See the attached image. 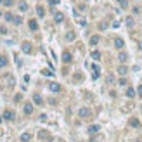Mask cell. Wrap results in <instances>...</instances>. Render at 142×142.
I'll return each mask as SVG.
<instances>
[{
    "instance_id": "obj_1",
    "label": "cell",
    "mask_w": 142,
    "mask_h": 142,
    "mask_svg": "<svg viewBox=\"0 0 142 142\" xmlns=\"http://www.w3.org/2000/svg\"><path fill=\"white\" fill-rule=\"evenodd\" d=\"M38 139H40V140H47V142H50V140H52V135H50V133H49L47 130H40V132H38Z\"/></svg>"
},
{
    "instance_id": "obj_2",
    "label": "cell",
    "mask_w": 142,
    "mask_h": 142,
    "mask_svg": "<svg viewBox=\"0 0 142 142\" xmlns=\"http://www.w3.org/2000/svg\"><path fill=\"white\" fill-rule=\"evenodd\" d=\"M90 114H92V111H90L88 108H80V109H78V116H80V118H83V119L88 118Z\"/></svg>"
},
{
    "instance_id": "obj_3",
    "label": "cell",
    "mask_w": 142,
    "mask_h": 142,
    "mask_svg": "<svg viewBox=\"0 0 142 142\" xmlns=\"http://www.w3.org/2000/svg\"><path fill=\"white\" fill-rule=\"evenodd\" d=\"M49 90L50 92H61L63 87L59 85V83H56V81H50V83H49Z\"/></svg>"
},
{
    "instance_id": "obj_4",
    "label": "cell",
    "mask_w": 142,
    "mask_h": 142,
    "mask_svg": "<svg viewBox=\"0 0 142 142\" xmlns=\"http://www.w3.org/2000/svg\"><path fill=\"white\" fill-rule=\"evenodd\" d=\"M33 104L35 106H43V97L40 94H33Z\"/></svg>"
},
{
    "instance_id": "obj_5",
    "label": "cell",
    "mask_w": 142,
    "mask_h": 142,
    "mask_svg": "<svg viewBox=\"0 0 142 142\" xmlns=\"http://www.w3.org/2000/svg\"><path fill=\"white\" fill-rule=\"evenodd\" d=\"M4 119H7V121H12V119H14V111H11V109H5V111H4Z\"/></svg>"
},
{
    "instance_id": "obj_6",
    "label": "cell",
    "mask_w": 142,
    "mask_h": 142,
    "mask_svg": "<svg viewBox=\"0 0 142 142\" xmlns=\"http://www.w3.org/2000/svg\"><path fill=\"white\" fill-rule=\"evenodd\" d=\"M114 47H116V49H118V50H121V49H123V47H125V42H123V38H114Z\"/></svg>"
},
{
    "instance_id": "obj_7",
    "label": "cell",
    "mask_w": 142,
    "mask_h": 142,
    "mask_svg": "<svg viewBox=\"0 0 142 142\" xmlns=\"http://www.w3.org/2000/svg\"><path fill=\"white\" fill-rule=\"evenodd\" d=\"M71 61H73V56H71V52L64 50V52H63V63H71Z\"/></svg>"
},
{
    "instance_id": "obj_8",
    "label": "cell",
    "mask_w": 142,
    "mask_h": 142,
    "mask_svg": "<svg viewBox=\"0 0 142 142\" xmlns=\"http://www.w3.org/2000/svg\"><path fill=\"white\" fill-rule=\"evenodd\" d=\"M99 130H101V126H99V125H90L88 128H87V132H88V135H94V133H97Z\"/></svg>"
},
{
    "instance_id": "obj_9",
    "label": "cell",
    "mask_w": 142,
    "mask_h": 142,
    "mask_svg": "<svg viewBox=\"0 0 142 142\" xmlns=\"http://www.w3.org/2000/svg\"><path fill=\"white\" fill-rule=\"evenodd\" d=\"M21 49H23L24 54H31V43H29V42H23Z\"/></svg>"
},
{
    "instance_id": "obj_10",
    "label": "cell",
    "mask_w": 142,
    "mask_h": 142,
    "mask_svg": "<svg viewBox=\"0 0 142 142\" xmlns=\"http://www.w3.org/2000/svg\"><path fill=\"white\" fill-rule=\"evenodd\" d=\"M88 42H90V45H92V47H95L97 43L101 42V36H99V35H92V36H90V40H88Z\"/></svg>"
},
{
    "instance_id": "obj_11",
    "label": "cell",
    "mask_w": 142,
    "mask_h": 142,
    "mask_svg": "<svg viewBox=\"0 0 142 142\" xmlns=\"http://www.w3.org/2000/svg\"><path fill=\"white\" fill-rule=\"evenodd\" d=\"M128 125L133 126V128H140V121H139L137 118H130L128 119Z\"/></svg>"
},
{
    "instance_id": "obj_12",
    "label": "cell",
    "mask_w": 142,
    "mask_h": 142,
    "mask_svg": "<svg viewBox=\"0 0 142 142\" xmlns=\"http://www.w3.org/2000/svg\"><path fill=\"white\" fill-rule=\"evenodd\" d=\"M31 113H33V102H26L24 104V114H28L29 116Z\"/></svg>"
},
{
    "instance_id": "obj_13",
    "label": "cell",
    "mask_w": 142,
    "mask_h": 142,
    "mask_svg": "<svg viewBox=\"0 0 142 142\" xmlns=\"http://www.w3.org/2000/svg\"><path fill=\"white\" fill-rule=\"evenodd\" d=\"M28 26H29V29H31V31H36V29H38V23H36V19H29Z\"/></svg>"
},
{
    "instance_id": "obj_14",
    "label": "cell",
    "mask_w": 142,
    "mask_h": 142,
    "mask_svg": "<svg viewBox=\"0 0 142 142\" xmlns=\"http://www.w3.org/2000/svg\"><path fill=\"white\" fill-rule=\"evenodd\" d=\"M54 21H56V23H63L64 21V14L63 12H56V14H54Z\"/></svg>"
},
{
    "instance_id": "obj_15",
    "label": "cell",
    "mask_w": 142,
    "mask_h": 142,
    "mask_svg": "<svg viewBox=\"0 0 142 142\" xmlns=\"http://www.w3.org/2000/svg\"><path fill=\"white\" fill-rule=\"evenodd\" d=\"M29 140H31V133H29V132L21 133V142H29Z\"/></svg>"
},
{
    "instance_id": "obj_16",
    "label": "cell",
    "mask_w": 142,
    "mask_h": 142,
    "mask_svg": "<svg viewBox=\"0 0 142 142\" xmlns=\"http://www.w3.org/2000/svg\"><path fill=\"white\" fill-rule=\"evenodd\" d=\"M7 85L11 87V88H12L14 85H16V78H14L12 74H7Z\"/></svg>"
},
{
    "instance_id": "obj_17",
    "label": "cell",
    "mask_w": 142,
    "mask_h": 142,
    "mask_svg": "<svg viewBox=\"0 0 142 142\" xmlns=\"http://www.w3.org/2000/svg\"><path fill=\"white\" fill-rule=\"evenodd\" d=\"M125 95L128 97V99H133V97H135V90H133L132 87H128V88H126V92H125Z\"/></svg>"
},
{
    "instance_id": "obj_18",
    "label": "cell",
    "mask_w": 142,
    "mask_h": 142,
    "mask_svg": "<svg viewBox=\"0 0 142 142\" xmlns=\"http://www.w3.org/2000/svg\"><path fill=\"white\" fill-rule=\"evenodd\" d=\"M36 16H38V17H43V16H45V9H43L42 5H36Z\"/></svg>"
},
{
    "instance_id": "obj_19",
    "label": "cell",
    "mask_w": 142,
    "mask_h": 142,
    "mask_svg": "<svg viewBox=\"0 0 142 142\" xmlns=\"http://www.w3.org/2000/svg\"><path fill=\"white\" fill-rule=\"evenodd\" d=\"M74 38H76V33H74V31H68V33H66V40H68V42H73Z\"/></svg>"
},
{
    "instance_id": "obj_20",
    "label": "cell",
    "mask_w": 142,
    "mask_h": 142,
    "mask_svg": "<svg viewBox=\"0 0 142 142\" xmlns=\"http://www.w3.org/2000/svg\"><path fill=\"white\" fill-rule=\"evenodd\" d=\"M17 7H19V11H21V12H26V11H28V4H26V2H19V4H17Z\"/></svg>"
},
{
    "instance_id": "obj_21",
    "label": "cell",
    "mask_w": 142,
    "mask_h": 142,
    "mask_svg": "<svg viewBox=\"0 0 142 142\" xmlns=\"http://www.w3.org/2000/svg\"><path fill=\"white\" fill-rule=\"evenodd\" d=\"M126 59H128V54H126V52H119V54H118V61L125 63Z\"/></svg>"
},
{
    "instance_id": "obj_22",
    "label": "cell",
    "mask_w": 142,
    "mask_h": 142,
    "mask_svg": "<svg viewBox=\"0 0 142 142\" xmlns=\"http://www.w3.org/2000/svg\"><path fill=\"white\" fill-rule=\"evenodd\" d=\"M90 56H92V59L99 61V59H101V52H99V50H92V52H90Z\"/></svg>"
},
{
    "instance_id": "obj_23",
    "label": "cell",
    "mask_w": 142,
    "mask_h": 142,
    "mask_svg": "<svg viewBox=\"0 0 142 142\" xmlns=\"http://www.w3.org/2000/svg\"><path fill=\"white\" fill-rule=\"evenodd\" d=\"M12 23L16 24V26H19V24H23V19H21V16H14V19H12Z\"/></svg>"
},
{
    "instance_id": "obj_24",
    "label": "cell",
    "mask_w": 142,
    "mask_h": 142,
    "mask_svg": "<svg viewBox=\"0 0 142 142\" xmlns=\"http://www.w3.org/2000/svg\"><path fill=\"white\" fill-rule=\"evenodd\" d=\"M5 66H7V57H4L0 54V68H5Z\"/></svg>"
},
{
    "instance_id": "obj_25",
    "label": "cell",
    "mask_w": 142,
    "mask_h": 142,
    "mask_svg": "<svg viewBox=\"0 0 142 142\" xmlns=\"http://www.w3.org/2000/svg\"><path fill=\"white\" fill-rule=\"evenodd\" d=\"M128 73V68H126V66H119L118 68V74H126Z\"/></svg>"
},
{
    "instance_id": "obj_26",
    "label": "cell",
    "mask_w": 142,
    "mask_h": 142,
    "mask_svg": "<svg viewBox=\"0 0 142 142\" xmlns=\"http://www.w3.org/2000/svg\"><path fill=\"white\" fill-rule=\"evenodd\" d=\"M12 19H14V16H12L11 12H5V21L7 23H12Z\"/></svg>"
},
{
    "instance_id": "obj_27",
    "label": "cell",
    "mask_w": 142,
    "mask_h": 142,
    "mask_svg": "<svg viewBox=\"0 0 142 142\" xmlns=\"http://www.w3.org/2000/svg\"><path fill=\"white\" fill-rule=\"evenodd\" d=\"M42 74H43V76H52L54 73H52L50 69H43V71H42Z\"/></svg>"
},
{
    "instance_id": "obj_28",
    "label": "cell",
    "mask_w": 142,
    "mask_h": 142,
    "mask_svg": "<svg viewBox=\"0 0 142 142\" xmlns=\"http://www.w3.org/2000/svg\"><path fill=\"white\" fill-rule=\"evenodd\" d=\"M126 26H133V17H126Z\"/></svg>"
},
{
    "instance_id": "obj_29",
    "label": "cell",
    "mask_w": 142,
    "mask_h": 142,
    "mask_svg": "<svg viewBox=\"0 0 142 142\" xmlns=\"http://www.w3.org/2000/svg\"><path fill=\"white\" fill-rule=\"evenodd\" d=\"M14 101H16V102H21V101H23V95H21V94H16V95H14Z\"/></svg>"
},
{
    "instance_id": "obj_30",
    "label": "cell",
    "mask_w": 142,
    "mask_h": 142,
    "mask_svg": "<svg viewBox=\"0 0 142 142\" xmlns=\"http://www.w3.org/2000/svg\"><path fill=\"white\" fill-rule=\"evenodd\" d=\"M4 2V5H7V7H11L12 4H14V0H2Z\"/></svg>"
},
{
    "instance_id": "obj_31",
    "label": "cell",
    "mask_w": 142,
    "mask_h": 142,
    "mask_svg": "<svg viewBox=\"0 0 142 142\" xmlns=\"http://www.w3.org/2000/svg\"><path fill=\"white\" fill-rule=\"evenodd\" d=\"M118 83H119L121 87H123V85H126L128 81H126V78H119V80H118Z\"/></svg>"
},
{
    "instance_id": "obj_32",
    "label": "cell",
    "mask_w": 142,
    "mask_h": 142,
    "mask_svg": "<svg viewBox=\"0 0 142 142\" xmlns=\"http://www.w3.org/2000/svg\"><path fill=\"white\" fill-rule=\"evenodd\" d=\"M119 5H121V9H126V7H128V2L123 0V2H119Z\"/></svg>"
},
{
    "instance_id": "obj_33",
    "label": "cell",
    "mask_w": 142,
    "mask_h": 142,
    "mask_svg": "<svg viewBox=\"0 0 142 142\" xmlns=\"http://www.w3.org/2000/svg\"><path fill=\"white\" fill-rule=\"evenodd\" d=\"M0 33H2V35H7L9 31H7V28H5V26H0Z\"/></svg>"
},
{
    "instance_id": "obj_34",
    "label": "cell",
    "mask_w": 142,
    "mask_h": 142,
    "mask_svg": "<svg viewBox=\"0 0 142 142\" xmlns=\"http://www.w3.org/2000/svg\"><path fill=\"white\" fill-rule=\"evenodd\" d=\"M108 83H114V76L113 74H109L108 76Z\"/></svg>"
},
{
    "instance_id": "obj_35",
    "label": "cell",
    "mask_w": 142,
    "mask_h": 142,
    "mask_svg": "<svg viewBox=\"0 0 142 142\" xmlns=\"http://www.w3.org/2000/svg\"><path fill=\"white\" fill-rule=\"evenodd\" d=\"M137 94H139V97H142V85L137 87Z\"/></svg>"
},
{
    "instance_id": "obj_36",
    "label": "cell",
    "mask_w": 142,
    "mask_h": 142,
    "mask_svg": "<svg viewBox=\"0 0 142 142\" xmlns=\"http://www.w3.org/2000/svg\"><path fill=\"white\" fill-rule=\"evenodd\" d=\"M56 4H59V0H50V5H56Z\"/></svg>"
},
{
    "instance_id": "obj_37",
    "label": "cell",
    "mask_w": 142,
    "mask_h": 142,
    "mask_svg": "<svg viewBox=\"0 0 142 142\" xmlns=\"http://www.w3.org/2000/svg\"><path fill=\"white\" fill-rule=\"evenodd\" d=\"M139 50H142V42H139Z\"/></svg>"
},
{
    "instance_id": "obj_38",
    "label": "cell",
    "mask_w": 142,
    "mask_h": 142,
    "mask_svg": "<svg viewBox=\"0 0 142 142\" xmlns=\"http://www.w3.org/2000/svg\"><path fill=\"white\" fill-rule=\"evenodd\" d=\"M0 17H2V12H0Z\"/></svg>"
},
{
    "instance_id": "obj_39",
    "label": "cell",
    "mask_w": 142,
    "mask_h": 142,
    "mask_svg": "<svg viewBox=\"0 0 142 142\" xmlns=\"http://www.w3.org/2000/svg\"><path fill=\"white\" fill-rule=\"evenodd\" d=\"M118 2H123V0H118Z\"/></svg>"
},
{
    "instance_id": "obj_40",
    "label": "cell",
    "mask_w": 142,
    "mask_h": 142,
    "mask_svg": "<svg viewBox=\"0 0 142 142\" xmlns=\"http://www.w3.org/2000/svg\"><path fill=\"white\" fill-rule=\"evenodd\" d=\"M140 109H142V108H140Z\"/></svg>"
}]
</instances>
